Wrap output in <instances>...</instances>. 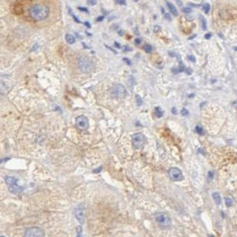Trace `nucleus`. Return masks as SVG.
Segmentation results:
<instances>
[{
  "instance_id": "31",
  "label": "nucleus",
  "mask_w": 237,
  "mask_h": 237,
  "mask_svg": "<svg viewBox=\"0 0 237 237\" xmlns=\"http://www.w3.org/2000/svg\"><path fill=\"white\" fill-rule=\"evenodd\" d=\"M171 112H172V114L176 115V114H177V110H176V108H175V107H172V108H171Z\"/></svg>"
},
{
  "instance_id": "39",
  "label": "nucleus",
  "mask_w": 237,
  "mask_h": 237,
  "mask_svg": "<svg viewBox=\"0 0 237 237\" xmlns=\"http://www.w3.org/2000/svg\"><path fill=\"white\" fill-rule=\"evenodd\" d=\"M1 237H4V236H1Z\"/></svg>"
},
{
  "instance_id": "34",
  "label": "nucleus",
  "mask_w": 237,
  "mask_h": 237,
  "mask_svg": "<svg viewBox=\"0 0 237 237\" xmlns=\"http://www.w3.org/2000/svg\"><path fill=\"white\" fill-rule=\"evenodd\" d=\"M88 4H90V5H95L96 4V1H88Z\"/></svg>"
},
{
  "instance_id": "5",
  "label": "nucleus",
  "mask_w": 237,
  "mask_h": 237,
  "mask_svg": "<svg viewBox=\"0 0 237 237\" xmlns=\"http://www.w3.org/2000/svg\"><path fill=\"white\" fill-rule=\"evenodd\" d=\"M156 221H157L158 225L162 228H168L171 225V218L167 214H165V213H158L156 215Z\"/></svg>"
},
{
  "instance_id": "36",
  "label": "nucleus",
  "mask_w": 237,
  "mask_h": 237,
  "mask_svg": "<svg viewBox=\"0 0 237 237\" xmlns=\"http://www.w3.org/2000/svg\"><path fill=\"white\" fill-rule=\"evenodd\" d=\"M102 169V167H99V168H98L97 170H94V171L93 172H99V171H100V170Z\"/></svg>"
},
{
  "instance_id": "18",
  "label": "nucleus",
  "mask_w": 237,
  "mask_h": 237,
  "mask_svg": "<svg viewBox=\"0 0 237 237\" xmlns=\"http://www.w3.org/2000/svg\"><path fill=\"white\" fill-rule=\"evenodd\" d=\"M144 50H145V52L146 53H152V51H153V46L151 45H149V44H147V45H144Z\"/></svg>"
},
{
  "instance_id": "26",
  "label": "nucleus",
  "mask_w": 237,
  "mask_h": 237,
  "mask_svg": "<svg viewBox=\"0 0 237 237\" xmlns=\"http://www.w3.org/2000/svg\"><path fill=\"white\" fill-rule=\"evenodd\" d=\"M71 15L73 16V18H74V20L76 21V22H78V23H80V22H80V21H79V20H78V19L76 17V15H75L74 14H72V13H71Z\"/></svg>"
},
{
  "instance_id": "15",
  "label": "nucleus",
  "mask_w": 237,
  "mask_h": 237,
  "mask_svg": "<svg viewBox=\"0 0 237 237\" xmlns=\"http://www.w3.org/2000/svg\"><path fill=\"white\" fill-rule=\"evenodd\" d=\"M225 202L227 207H231L233 204V199L231 196H226L225 197Z\"/></svg>"
},
{
  "instance_id": "6",
  "label": "nucleus",
  "mask_w": 237,
  "mask_h": 237,
  "mask_svg": "<svg viewBox=\"0 0 237 237\" xmlns=\"http://www.w3.org/2000/svg\"><path fill=\"white\" fill-rule=\"evenodd\" d=\"M168 174H169V177L172 180H174V181H179V180H182L183 179L182 171L179 168H176V167L171 168L168 171Z\"/></svg>"
},
{
  "instance_id": "30",
  "label": "nucleus",
  "mask_w": 237,
  "mask_h": 237,
  "mask_svg": "<svg viewBox=\"0 0 237 237\" xmlns=\"http://www.w3.org/2000/svg\"><path fill=\"white\" fill-rule=\"evenodd\" d=\"M78 9H79V10H81V11H85V12H88V10H87L86 8H83L82 6H79V7H78Z\"/></svg>"
},
{
  "instance_id": "9",
  "label": "nucleus",
  "mask_w": 237,
  "mask_h": 237,
  "mask_svg": "<svg viewBox=\"0 0 237 237\" xmlns=\"http://www.w3.org/2000/svg\"><path fill=\"white\" fill-rule=\"evenodd\" d=\"M75 215L76 219L80 222V224H83L84 221V210L82 205H78L75 209Z\"/></svg>"
},
{
  "instance_id": "1",
  "label": "nucleus",
  "mask_w": 237,
  "mask_h": 237,
  "mask_svg": "<svg viewBox=\"0 0 237 237\" xmlns=\"http://www.w3.org/2000/svg\"><path fill=\"white\" fill-rule=\"evenodd\" d=\"M49 14L50 8L45 5L36 4L30 8V15L35 21H44L48 18Z\"/></svg>"
},
{
  "instance_id": "7",
  "label": "nucleus",
  "mask_w": 237,
  "mask_h": 237,
  "mask_svg": "<svg viewBox=\"0 0 237 237\" xmlns=\"http://www.w3.org/2000/svg\"><path fill=\"white\" fill-rule=\"evenodd\" d=\"M76 126L78 127L79 130H87L89 128V121L88 118L84 115H79L76 117Z\"/></svg>"
},
{
  "instance_id": "22",
  "label": "nucleus",
  "mask_w": 237,
  "mask_h": 237,
  "mask_svg": "<svg viewBox=\"0 0 237 237\" xmlns=\"http://www.w3.org/2000/svg\"><path fill=\"white\" fill-rule=\"evenodd\" d=\"M182 10H183V12H184L185 14H190V13L192 12V9H191L190 7H185V8H183Z\"/></svg>"
},
{
  "instance_id": "35",
  "label": "nucleus",
  "mask_w": 237,
  "mask_h": 237,
  "mask_svg": "<svg viewBox=\"0 0 237 237\" xmlns=\"http://www.w3.org/2000/svg\"><path fill=\"white\" fill-rule=\"evenodd\" d=\"M210 36H211V35H210V33H209V34H206V35H205V38L209 39V38H210Z\"/></svg>"
},
{
  "instance_id": "3",
  "label": "nucleus",
  "mask_w": 237,
  "mask_h": 237,
  "mask_svg": "<svg viewBox=\"0 0 237 237\" xmlns=\"http://www.w3.org/2000/svg\"><path fill=\"white\" fill-rule=\"evenodd\" d=\"M78 68L83 73H91L93 70V63L85 56H81L78 60Z\"/></svg>"
},
{
  "instance_id": "12",
  "label": "nucleus",
  "mask_w": 237,
  "mask_h": 237,
  "mask_svg": "<svg viewBox=\"0 0 237 237\" xmlns=\"http://www.w3.org/2000/svg\"><path fill=\"white\" fill-rule=\"evenodd\" d=\"M166 4H167V6L169 7V10L171 11V13L173 15H178V10H177V8L174 6L171 3H170V2H166Z\"/></svg>"
},
{
  "instance_id": "17",
  "label": "nucleus",
  "mask_w": 237,
  "mask_h": 237,
  "mask_svg": "<svg viewBox=\"0 0 237 237\" xmlns=\"http://www.w3.org/2000/svg\"><path fill=\"white\" fill-rule=\"evenodd\" d=\"M156 117H158V118H161V117L164 115V111H163L159 107H157L156 108Z\"/></svg>"
},
{
  "instance_id": "20",
  "label": "nucleus",
  "mask_w": 237,
  "mask_h": 237,
  "mask_svg": "<svg viewBox=\"0 0 237 237\" xmlns=\"http://www.w3.org/2000/svg\"><path fill=\"white\" fill-rule=\"evenodd\" d=\"M202 10H203V12L205 13V14H208L209 12H210V5L209 4H204L203 6H202Z\"/></svg>"
},
{
  "instance_id": "11",
  "label": "nucleus",
  "mask_w": 237,
  "mask_h": 237,
  "mask_svg": "<svg viewBox=\"0 0 237 237\" xmlns=\"http://www.w3.org/2000/svg\"><path fill=\"white\" fill-rule=\"evenodd\" d=\"M5 181L6 183L8 185V187L13 186V185H16L17 184V179L14 177H11V176H6L5 177Z\"/></svg>"
},
{
  "instance_id": "21",
  "label": "nucleus",
  "mask_w": 237,
  "mask_h": 237,
  "mask_svg": "<svg viewBox=\"0 0 237 237\" xmlns=\"http://www.w3.org/2000/svg\"><path fill=\"white\" fill-rule=\"evenodd\" d=\"M201 20H202V29L203 30H206L207 29V26H206V21L203 17H200Z\"/></svg>"
},
{
  "instance_id": "27",
  "label": "nucleus",
  "mask_w": 237,
  "mask_h": 237,
  "mask_svg": "<svg viewBox=\"0 0 237 237\" xmlns=\"http://www.w3.org/2000/svg\"><path fill=\"white\" fill-rule=\"evenodd\" d=\"M213 175H214V174H213L212 171H209V172H208V176H209L210 179H212V178H213Z\"/></svg>"
},
{
  "instance_id": "37",
  "label": "nucleus",
  "mask_w": 237,
  "mask_h": 237,
  "mask_svg": "<svg viewBox=\"0 0 237 237\" xmlns=\"http://www.w3.org/2000/svg\"><path fill=\"white\" fill-rule=\"evenodd\" d=\"M118 4H120V5H125V1H117Z\"/></svg>"
},
{
  "instance_id": "14",
  "label": "nucleus",
  "mask_w": 237,
  "mask_h": 237,
  "mask_svg": "<svg viewBox=\"0 0 237 237\" xmlns=\"http://www.w3.org/2000/svg\"><path fill=\"white\" fill-rule=\"evenodd\" d=\"M65 38H66V41L68 43V44H74L75 43V41H76V39H75V37H74V36L73 35H71V34H66V36H65Z\"/></svg>"
},
{
  "instance_id": "23",
  "label": "nucleus",
  "mask_w": 237,
  "mask_h": 237,
  "mask_svg": "<svg viewBox=\"0 0 237 237\" xmlns=\"http://www.w3.org/2000/svg\"><path fill=\"white\" fill-rule=\"evenodd\" d=\"M181 115H182L183 116H186V115H188V111H187L186 108H182V109H181Z\"/></svg>"
},
{
  "instance_id": "8",
  "label": "nucleus",
  "mask_w": 237,
  "mask_h": 237,
  "mask_svg": "<svg viewBox=\"0 0 237 237\" xmlns=\"http://www.w3.org/2000/svg\"><path fill=\"white\" fill-rule=\"evenodd\" d=\"M24 237H45V234H44V232L40 228L31 227L26 231Z\"/></svg>"
},
{
  "instance_id": "29",
  "label": "nucleus",
  "mask_w": 237,
  "mask_h": 237,
  "mask_svg": "<svg viewBox=\"0 0 237 237\" xmlns=\"http://www.w3.org/2000/svg\"><path fill=\"white\" fill-rule=\"evenodd\" d=\"M164 17H165L166 19H168L169 21H171V18L170 17V15H169V14H164Z\"/></svg>"
},
{
  "instance_id": "32",
  "label": "nucleus",
  "mask_w": 237,
  "mask_h": 237,
  "mask_svg": "<svg viewBox=\"0 0 237 237\" xmlns=\"http://www.w3.org/2000/svg\"><path fill=\"white\" fill-rule=\"evenodd\" d=\"M103 19H104V17H103V16L98 17V18H97V22H100V21H102Z\"/></svg>"
},
{
  "instance_id": "24",
  "label": "nucleus",
  "mask_w": 237,
  "mask_h": 237,
  "mask_svg": "<svg viewBox=\"0 0 237 237\" xmlns=\"http://www.w3.org/2000/svg\"><path fill=\"white\" fill-rule=\"evenodd\" d=\"M188 60H189L190 61H192V62H195V58H194V56H192V55H189V56H188Z\"/></svg>"
},
{
  "instance_id": "16",
  "label": "nucleus",
  "mask_w": 237,
  "mask_h": 237,
  "mask_svg": "<svg viewBox=\"0 0 237 237\" xmlns=\"http://www.w3.org/2000/svg\"><path fill=\"white\" fill-rule=\"evenodd\" d=\"M135 101H136V104H137L138 107H140L142 105V103H143V99L140 95H136L135 96Z\"/></svg>"
},
{
  "instance_id": "13",
  "label": "nucleus",
  "mask_w": 237,
  "mask_h": 237,
  "mask_svg": "<svg viewBox=\"0 0 237 237\" xmlns=\"http://www.w3.org/2000/svg\"><path fill=\"white\" fill-rule=\"evenodd\" d=\"M212 197H213V199H214V201H215L216 204L219 205V204H220V202H221V197H220V194H219L218 192H216V193H213V194H212Z\"/></svg>"
},
{
  "instance_id": "4",
  "label": "nucleus",
  "mask_w": 237,
  "mask_h": 237,
  "mask_svg": "<svg viewBox=\"0 0 237 237\" xmlns=\"http://www.w3.org/2000/svg\"><path fill=\"white\" fill-rule=\"evenodd\" d=\"M132 142H133V147L134 149H142L146 145L147 139L143 133H137L133 136Z\"/></svg>"
},
{
  "instance_id": "28",
  "label": "nucleus",
  "mask_w": 237,
  "mask_h": 237,
  "mask_svg": "<svg viewBox=\"0 0 237 237\" xmlns=\"http://www.w3.org/2000/svg\"><path fill=\"white\" fill-rule=\"evenodd\" d=\"M124 61H126L128 65H132V62H131V61H130V60H128V59L125 58V59H124Z\"/></svg>"
},
{
  "instance_id": "25",
  "label": "nucleus",
  "mask_w": 237,
  "mask_h": 237,
  "mask_svg": "<svg viewBox=\"0 0 237 237\" xmlns=\"http://www.w3.org/2000/svg\"><path fill=\"white\" fill-rule=\"evenodd\" d=\"M135 44H136L137 45H140L141 44V39H140V38H136V39H135Z\"/></svg>"
},
{
  "instance_id": "10",
  "label": "nucleus",
  "mask_w": 237,
  "mask_h": 237,
  "mask_svg": "<svg viewBox=\"0 0 237 237\" xmlns=\"http://www.w3.org/2000/svg\"><path fill=\"white\" fill-rule=\"evenodd\" d=\"M8 189H9V191H10L12 194H19V193H21V192L23 190V188H22V187H20L18 184L8 187Z\"/></svg>"
},
{
  "instance_id": "33",
  "label": "nucleus",
  "mask_w": 237,
  "mask_h": 237,
  "mask_svg": "<svg viewBox=\"0 0 237 237\" xmlns=\"http://www.w3.org/2000/svg\"><path fill=\"white\" fill-rule=\"evenodd\" d=\"M124 49H125V52H127V51H131V48H130V47H127V46H124Z\"/></svg>"
},
{
  "instance_id": "2",
  "label": "nucleus",
  "mask_w": 237,
  "mask_h": 237,
  "mask_svg": "<svg viewBox=\"0 0 237 237\" xmlns=\"http://www.w3.org/2000/svg\"><path fill=\"white\" fill-rule=\"evenodd\" d=\"M110 95L114 99H124L127 95V91L125 87L120 84H117L114 85L111 89Z\"/></svg>"
},
{
  "instance_id": "19",
  "label": "nucleus",
  "mask_w": 237,
  "mask_h": 237,
  "mask_svg": "<svg viewBox=\"0 0 237 237\" xmlns=\"http://www.w3.org/2000/svg\"><path fill=\"white\" fill-rule=\"evenodd\" d=\"M195 132L199 134V135H203L204 134V131L201 126H196L195 127Z\"/></svg>"
},
{
  "instance_id": "38",
  "label": "nucleus",
  "mask_w": 237,
  "mask_h": 237,
  "mask_svg": "<svg viewBox=\"0 0 237 237\" xmlns=\"http://www.w3.org/2000/svg\"><path fill=\"white\" fill-rule=\"evenodd\" d=\"M115 45H116V46H117L118 48H120V47H121V46H120L119 45H118V43H117V42H115Z\"/></svg>"
}]
</instances>
